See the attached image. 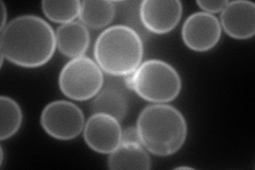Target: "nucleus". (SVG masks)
Segmentation results:
<instances>
[{"label":"nucleus","mask_w":255,"mask_h":170,"mask_svg":"<svg viewBox=\"0 0 255 170\" xmlns=\"http://www.w3.org/2000/svg\"><path fill=\"white\" fill-rule=\"evenodd\" d=\"M108 167L112 170H149L151 160L141 144L122 143L109 155Z\"/></svg>","instance_id":"nucleus-13"},{"label":"nucleus","mask_w":255,"mask_h":170,"mask_svg":"<svg viewBox=\"0 0 255 170\" xmlns=\"http://www.w3.org/2000/svg\"><path fill=\"white\" fill-rule=\"evenodd\" d=\"M42 10L46 17L57 23H68L75 21L81 11V1L68 0V1H45L42 2Z\"/></svg>","instance_id":"nucleus-16"},{"label":"nucleus","mask_w":255,"mask_h":170,"mask_svg":"<svg viewBox=\"0 0 255 170\" xmlns=\"http://www.w3.org/2000/svg\"><path fill=\"white\" fill-rule=\"evenodd\" d=\"M122 143H130V144H141L139 135L136 127H129L123 130Z\"/></svg>","instance_id":"nucleus-19"},{"label":"nucleus","mask_w":255,"mask_h":170,"mask_svg":"<svg viewBox=\"0 0 255 170\" xmlns=\"http://www.w3.org/2000/svg\"><path fill=\"white\" fill-rule=\"evenodd\" d=\"M57 48L52 27L36 15H21L6 23L0 34V54L14 65L37 68L49 62Z\"/></svg>","instance_id":"nucleus-1"},{"label":"nucleus","mask_w":255,"mask_h":170,"mask_svg":"<svg viewBox=\"0 0 255 170\" xmlns=\"http://www.w3.org/2000/svg\"><path fill=\"white\" fill-rule=\"evenodd\" d=\"M123 129L119 120L105 113H94L86 120L83 137L86 145L97 153L110 155L122 144Z\"/></svg>","instance_id":"nucleus-8"},{"label":"nucleus","mask_w":255,"mask_h":170,"mask_svg":"<svg viewBox=\"0 0 255 170\" xmlns=\"http://www.w3.org/2000/svg\"><path fill=\"white\" fill-rule=\"evenodd\" d=\"M125 81L129 90L152 103L173 101L182 88L179 72L169 63L157 59L141 63L132 75L125 77Z\"/></svg>","instance_id":"nucleus-4"},{"label":"nucleus","mask_w":255,"mask_h":170,"mask_svg":"<svg viewBox=\"0 0 255 170\" xmlns=\"http://www.w3.org/2000/svg\"><path fill=\"white\" fill-rule=\"evenodd\" d=\"M183 13L179 0H143L139 16L143 28L153 34H167L178 26Z\"/></svg>","instance_id":"nucleus-9"},{"label":"nucleus","mask_w":255,"mask_h":170,"mask_svg":"<svg viewBox=\"0 0 255 170\" xmlns=\"http://www.w3.org/2000/svg\"><path fill=\"white\" fill-rule=\"evenodd\" d=\"M220 26L235 39H248L255 34V4L236 0L229 2L220 14Z\"/></svg>","instance_id":"nucleus-10"},{"label":"nucleus","mask_w":255,"mask_h":170,"mask_svg":"<svg viewBox=\"0 0 255 170\" xmlns=\"http://www.w3.org/2000/svg\"><path fill=\"white\" fill-rule=\"evenodd\" d=\"M94 56L101 70L108 75L130 76L141 64L143 39L130 27L111 26L96 39Z\"/></svg>","instance_id":"nucleus-3"},{"label":"nucleus","mask_w":255,"mask_h":170,"mask_svg":"<svg viewBox=\"0 0 255 170\" xmlns=\"http://www.w3.org/2000/svg\"><path fill=\"white\" fill-rule=\"evenodd\" d=\"M105 77L96 61L89 56L71 59L62 68L59 87L67 98L75 101L90 100L101 91Z\"/></svg>","instance_id":"nucleus-5"},{"label":"nucleus","mask_w":255,"mask_h":170,"mask_svg":"<svg viewBox=\"0 0 255 170\" xmlns=\"http://www.w3.org/2000/svg\"><path fill=\"white\" fill-rule=\"evenodd\" d=\"M59 51L67 58L82 56L90 47L91 35L87 27L81 21H71L61 25L55 32Z\"/></svg>","instance_id":"nucleus-12"},{"label":"nucleus","mask_w":255,"mask_h":170,"mask_svg":"<svg viewBox=\"0 0 255 170\" xmlns=\"http://www.w3.org/2000/svg\"><path fill=\"white\" fill-rule=\"evenodd\" d=\"M22 123L19 104L7 96L0 97V140L5 141L18 132Z\"/></svg>","instance_id":"nucleus-15"},{"label":"nucleus","mask_w":255,"mask_h":170,"mask_svg":"<svg viewBox=\"0 0 255 170\" xmlns=\"http://www.w3.org/2000/svg\"><path fill=\"white\" fill-rule=\"evenodd\" d=\"M83 112L74 102L55 100L48 103L41 114V126L45 132L60 141L76 139L83 131Z\"/></svg>","instance_id":"nucleus-6"},{"label":"nucleus","mask_w":255,"mask_h":170,"mask_svg":"<svg viewBox=\"0 0 255 170\" xmlns=\"http://www.w3.org/2000/svg\"><path fill=\"white\" fill-rule=\"evenodd\" d=\"M0 4H1V12H2V21H1V27H0V30H2L7 23L6 22V7L2 1L0 2Z\"/></svg>","instance_id":"nucleus-20"},{"label":"nucleus","mask_w":255,"mask_h":170,"mask_svg":"<svg viewBox=\"0 0 255 170\" xmlns=\"http://www.w3.org/2000/svg\"><path fill=\"white\" fill-rule=\"evenodd\" d=\"M129 88L126 85L125 77L109 79L101 91L94 97L91 104L92 113H105L122 121L129 109Z\"/></svg>","instance_id":"nucleus-11"},{"label":"nucleus","mask_w":255,"mask_h":170,"mask_svg":"<svg viewBox=\"0 0 255 170\" xmlns=\"http://www.w3.org/2000/svg\"><path fill=\"white\" fill-rule=\"evenodd\" d=\"M136 129L141 145L157 157L177 153L187 137L185 117L177 108L166 103H153L143 109Z\"/></svg>","instance_id":"nucleus-2"},{"label":"nucleus","mask_w":255,"mask_h":170,"mask_svg":"<svg viewBox=\"0 0 255 170\" xmlns=\"http://www.w3.org/2000/svg\"><path fill=\"white\" fill-rule=\"evenodd\" d=\"M116 3L110 0H85L81 2L79 18L86 27L103 29L114 20Z\"/></svg>","instance_id":"nucleus-14"},{"label":"nucleus","mask_w":255,"mask_h":170,"mask_svg":"<svg viewBox=\"0 0 255 170\" xmlns=\"http://www.w3.org/2000/svg\"><path fill=\"white\" fill-rule=\"evenodd\" d=\"M228 3L229 1L227 0H213V1L211 0H199L197 1V4L201 10H203V12L210 14L222 12Z\"/></svg>","instance_id":"nucleus-18"},{"label":"nucleus","mask_w":255,"mask_h":170,"mask_svg":"<svg viewBox=\"0 0 255 170\" xmlns=\"http://www.w3.org/2000/svg\"><path fill=\"white\" fill-rule=\"evenodd\" d=\"M116 3V10H119V16L123 20H125V26L130 27L135 30L137 33L143 37L148 35L149 32L143 28L140 16H139V5L140 2L135 1H115Z\"/></svg>","instance_id":"nucleus-17"},{"label":"nucleus","mask_w":255,"mask_h":170,"mask_svg":"<svg viewBox=\"0 0 255 170\" xmlns=\"http://www.w3.org/2000/svg\"><path fill=\"white\" fill-rule=\"evenodd\" d=\"M182 39L193 51L206 52L216 46L221 37L219 19L213 14L197 12L189 15L182 27Z\"/></svg>","instance_id":"nucleus-7"}]
</instances>
